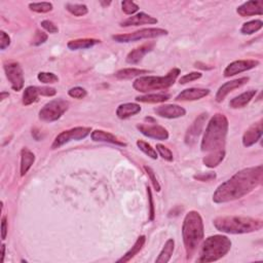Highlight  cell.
Instances as JSON below:
<instances>
[{"label": "cell", "mask_w": 263, "mask_h": 263, "mask_svg": "<svg viewBox=\"0 0 263 263\" xmlns=\"http://www.w3.org/2000/svg\"><path fill=\"white\" fill-rule=\"evenodd\" d=\"M53 3L51 2H33L29 4V8L32 12L38 13V14H45L48 12L53 11Z\"/></svg>", "instance_id": "34"}, {"label": "cell", "mask_w": 263, "mask_h": 263, "mask_svg": "<svg viewBox=\"0 0 263 263\" xmlns=\"http://www.w3.org/2000/svg\"><path fill=\"white\" fill-rule=\"evenodd\" d=\"M262 137V120L253 123L243 136V144L245 147H251Z\"/></svg>", "instance_id": "15"}, {"label": "cell", "mask_w": 263, "mask_h": 263, "mask_svg": "<svg viewBox=\"0 0 263 263\" xmlns=\"http://www.w3.org/2000/svg\"><path fill=\"white\" fill-rule=\"evenodd\" d=\"M137 129L140 131L141 134L148 138L157 139L160 141L169 139V132L167 131V129H164L163 126L160 124H155V122L137 124Z\"/></svg>", "instance_id": "12"}, {"label": "cell", "mask_w": 263, "mask_h": 263, "mask_svg": "<svg viewBox=\"0 0 263 263\" xmlns=\"http://www.w3.org/2000/svg\"><path fill=\"white\" fill-rule=\"evenodd\" d=\"M249 81V77H241V79L235 80V81H227L224 84H222L219 90L217 91L216 94V101L217 102H222L224 99H225V97L231 93L232 91H235L237 89H240L243 85H245L247 82Z\"/></svg>", "instance_id": "16"}, {"label": "cell", "mask_w": 263, "mask_h": 263, "mask_svg": "<svg viewBox=\"0 0 263 263\" xmlns=\"http://www.w3.org/2000/svg\"><path fill=\"white\" fill-rule=\"evenodd\" d=\"M145 242H146V237L145 236H140L138 238V240L136 241V243H134V246L128 252H126L121 259H119L118 262L125 263V262L131 261L142 250V248L145 245Z\"/></svg>", "instance_id": "27"}, {"label": "cell", "mask_w": 263, "mask_h": 263, "mask_svg": "<svg viewBox=\"0 0 263 263\" xmlns=\"http://www.w3.org/2000/svg\"><path fill=\"white\" fill-rule=\"evenodd\" d=\"M157 151L159 152V154L162 158V160L167 161L169 162H171L174 161L173 152L168 147H165L164 145H162V144H157Z\"/></svg>", "instance_id": "37"}, {"label": "cell", "mask_w": 263, "mask_h": 263, "mask_svg": "<svg viewBox=\"0 0 263 263\" xmlns=\"http://www.w3.org/2000/svg\"><path fill=\"white\" fill-rule=\"evenodd\" d=\"M171 98L169 94L159 93V94H147L144 96L136 97V101L141 103H149V104H158L168 101Z\"/></svg>", "instance_id": "26"}, {"label": "cell", "mask_w": 263, "mask_h": 263, "mask_svg": "<svg viewBox=\"0 0 263 263\" xmlns=\"http://www.w3.org/2000/svg\"><path fill=\"white\" fill-rule=\"evenodd\" d=\"M4 256H5V245L2 243L1 246V263L4 261Z\"/></svg>", "instance_id": "47"}, {"label": "cell", "mask_w": 263, "mask_h": 263, "mask_svg": "<svg viewBox=\"0 0 263 263\" xmlns=\"http://www.w3.org/2000/svg\"><path fill=\"white\" fill-rule=\"evenodd\" d=\"M168 30L162 28H145L139 31H135L129 34H118L113 35L112 40L120 43H128L132 41H138L142 40H151V38H158L161 36L168 35Z\"/></svg>", "instance_id": "7"}, {"label": "cell", "mask_w": 263, "mask_h": 263, "mask_svg": "<svg viewBox=\"0 0 263 263\" xmlns=\"http://www.w3.org/2000/svg\"><path fill=\"white\" fill-rule=\"evenodd\" d=\"M155 46L154 42H148L142 44L141 46H138L134 48L132 52H130L126 56V63L131 64V65H136L142 61V59L144 58L145 55H147L148 53H150Z\"/></svg>", "instance_id": "18"}, {"label": "cell", "mask_w": 263, "mask_h": 263, "mask_svg": "<svg viewBox=\"0 0 263 263\" xmlns=\"http://www.w3.org/2000/svg\"><path fill=\"white\" fill-rule=\"evenodd\" d=\"M9 44H11V37L4 31L0 32V50L4 51L6 47L9 46Z\"/></svg>", "instance_id": "43"}, {"label": "cell", "mask_w": 263, "mask_h": 263, "mask_svg": "<svg viewBox=\"0 0 263 263\" xmlns=\"http://www.w3.org/2000/svg\"><path fill=\"white\" fill-rule=\"evenodd\" d=\"M66 9L71 15L75 17H83L87 13H89V8L85 4H80V3H67Z\"/></svg>", "instance_id": "32"}, {"label": "cell", "mask_w": 263, "mask_h": 263, "mask_svg": "<svg viewBox=\"0 0 263 263\" xmlns=\"http://www.w3.org/2000/svg\"><path fill=\"white\" fill-rule=\"evenodd\" d=\"M180 69L173 68L164 76H140L133 82V87L140 93L148 94L153 91L167 90L177 81Z\"/></svg>", "instance_id": "6"}, {"label": "cell", "mask_w": 263, "mask_h": 263, "mask_svg": "<svg viewBox=\"0 0 263 263\" xmlns=\"http://www.w3.org/2000/svg\"><path fill=\"white\" fill-rule=\"evenodd\" d=\"M137 146L142 152H144L146 155H147V157H149L152 160H158V158H159L158 151H157V149H154L149 143L145 142L143 140H138Z\"/></svg>", "instance_id": "33"}, {"label": "cell", "mask_w": 263, "mask_h": 263, "mask_svg": "<svg viewBox=\"0 0 263 263\" xmlns=\"http://www.w3.org/2000/svg\"><path fill=\"white\" fill-rule=\"evenodd\" d=\"M203 237L204 228L201 214L197 211H190L185 216L182 225V239L188 260L196 254Z\"/></svg>", "instance_id": "3"}, {"label": "cell", "mask_w": 263, "mask_h": 263, "mask_svg": "<svg viewBox=\"0 0 263 263\" xmlns=\"http://www.w3.org/2000/svg\"><path fill=\"white\" fill-rule=\"evenodd\" d=\"M7 218L6 216H3L2 217V220H1V239L2 241H4L6 239V236H7Z\"/></svg>", "instance_id": "46"}, {"label": "cell", "mask_w": 263, "mask_h": 263, "mask_svg": "<svg viewBox=\"0 0 263 263\" xmlns=\"http://www.w3.org/2000/svg\"><path fill=\"white\" fill-rule=\"evenodd\" d=\"M121 9L125 15L133 16L139 11V6L134 1H131V0H124L121 2Z\"/></svg>", "instance_id": "36"}, {"label": "cell", "mask_w": 263, "mask_h": 263, "mask_svg": "<svg viewBox=\"0 0 263 263\" xmlns=\"http://www.w3.org/2000/svg\"><path fill=\"white\" fill-rule=\"evenodd\" d=\"M263 27V22L261 20H253L247 23H243L241 28V33L243 35H251L259 31Z\"/></svg>", "instance_id": "31"}, {"label": "cell", "mask_w": 263, "mask_h": 263, "mask_svg": "<svg viewBox=\"0 0 263 263\" xmlns=\"http://www.w3.org/2000/svg\"><path fill=\"white\" fill-rule=\"evenodd\" d=\"M147 189V193H148V202H149V207H150V212H149V220L153 221L154 217H155V210H154V202H153V197H152V192L150 187L146 188Z\"/></svg>", "instance_id": "45"}, {"label": "cell", "mask_w": 263, "mask_h": 263, "mask_svg": "<svg viewBox=\"0 0 263 263\" xmlns=\"http://www.w3.org/2000/svg\"><path fill=\"white\" fill-rule=\"evenodd\" d=\"M231 249V241L222 235L207 238L200 250L198 262H214L225 256Z\"/></svg>", "instance_id": "5"}, {"label": "cell", "mask_w": 263, "mask_h": 263, "mask_svg": "<svg viewBox=\"0 0 263 263\" xmlns=\"http://www.w3.org/2000/svg\"><path fill=\"white\" fill-rule=\"evenodd\" d=\"M259 65V61L257 60H239L230 63L225 69H224V76L225 77H230V76H235L237 74L243 73L245 71H249L253 68H255Z\"/></svg>", "instance_id": "13"}, {"label": "cell", "mask_w": 263, "mask_h": 263, "mask_svg": "<svg viewBox=\"0 0 263 263\" xmlns=\"http://www.w3.org/2000/svg\"><path fill=\"white\" fill-rule=\"evenodd\" d=\"M100 42L101 41L99 40H95V38H81V40H70L67 43V47L71 51L86 50V48H91Z\"/></svg>", "instance_id": "24"}, {"label": "cell", "mask_w": 263, "mask_h": 263, "mask_svg": "<svg viewBox=\"0 0 263 263\" xmlns=\"http://www.w3.org/2000/svg\"><path fill=\"white\" fill-rule=\"evenodd\" d=\"M47 38H48V36L46 33L40 31V30H36L35 35L33 37V40H32V45H34V46L41 45L47 40Z\"/></svg>", "instance_id": "41"}, {"label": "cell", "mask_w": 263, "mask_h": 263, "mask_svg": "<svg viewBox=\"0 0 263 263\" xmlns=\"http://www.w3.org/2000/svg\"><path fill=\"white\" fill-rule=\"evenodd\" d=\"M215 228L229 235H243L258 231L263 227V221L257 218L243 216H221L213 221Z\"/></svg>", "instance_id": "4"}, {"label": "cell", "mask_w": 263, "mask_h": 263, "mask_svg": "<svg viewBox=\"0 0 263 263\" xmlns=\"http://www.w3.org/2000/svg\"><path fill=\"white\" fill-rule=\"evenodd\" d=\"M158 19L151 17L145 13H138L128 19H125L121 23V27H131V26H140V25H153L157 24Z\"/></svg>", "instance_id": "19"}, {"label": "cell", "mask_w": 263, "mask_h": 263, "mask_svg": "<svg viewBox=\"0 0 263 263\" xmlns=\"http://www.w3.org/2000/svg\"><path fill=\"white\" fill-rule=\"evenodd\" d=\"M9 94L6 93V92H1V94H0V99H1V101H3L5 99V97H8Z\"/></svg>", "instance_id": "48"}, {"label": "cell", "mask_w": 263, "mask_h": 263, "mask_svg": "<svg viewBox=\"0 0 263 263\" xmlns=\"http://www.w3.org/2000/svg\"><path fill=\"white\" fill-rule=\"evenodd\" d=\"M41 27L44 29V30L48 33L51 34H55V33H58V31H59V29H58V27L50 20H44L41 22Z\"/></svg>", "instance_id": "42"}, {"label": "cell", "mask_w": 263, "mask_h": 263, "mask_svg": "<svg viewBox=\"0 0 263 263\" xmlns=\"http://www.w3.org/2000/svg\"><path fill=\"white\" fill-rule=\"evenodd\" d=\"M91 138L93 141L95 142H104V143H110L113 145H118V146H121V147H125L126 143L121 142V140H119L118 138L113 136L112 134L105 132L102 130H96L93 131L91 133Z\"/></svg>", "instance_id": "21"}, {"label": "cell", "mask_w": 263, "mask_h": 263, "mask_svg": "<svg viewBox=\"0 0 263 263\" xmlns=\"http://www.w3.org/2000/svg\"><path fill=\"white\" fill-rule=\"evenodd\" d=\"M91 133H92V129L85 128V126H76V128L63 131L55 138L52 144V149L60 148L63 145L69 143L71 141H81L86 138Z\"/></svg>", "instance_id": "9"}, {"label": "cell", "mask_w": 263, "mask_h": 263, "mask_svg": "<svg viewBox=\"0 0 263 263\" xmlns=\"http://www.w3.org/2000/svg\"><path fill=\"white\" fill-rule=\"evenodd\" d=\"M37 79L44 84H52L59 81V77L52 72H40L37 75Z\"/></svg>", "instance_id": "35"}, {"label": "cell", "mask_w": 263, "mask_h": 263, "mask_svg": "<svg viewBox=\"0 0 263 263\" xmlns=\"http://www.w3.org/2000/svg\"><path fill=\"white\" fill-rule=\"evenodd\" d=\"M41 96L40 86H28L23 93V104L29 106L38 101V97Z\"/></svg>", "instance_id": "28"}, {"label": "cell", "mask_w": 263, "mask_h": 263, "mask_svg": "<svg viewBox=\"0 0 263 263\" xmlns=\"http://www.w3.org/2000/svg\"><path fill=\"white\" fill-rule=\"evenodd\" d=\"M202 76V74L201 72H190L188 74L183 75L179 80V82H180V84H186L188 82H192L194 81L200 80Z\"/></svg>", "instance_id": "39"}, {"label": "cell", "mask_w": 263, "mask_h": 263, "mask_svg": "<svg viewBox=\"0 0 263 263\" xmlns=\"http://www.w3.org/2000/svg\"><path fill=\"white\" fill-rule=\"evenodd\" d=\"M144 170H145L146 174L148 175V177H149V179H150V181H151V183L153 185L154 189L157 190L158 192L161 191V185H160V183H159V181L157 179V176H155L154 171L150 167H147V165H144Z\"/></svg>", "instance_id": "40"}, {"label": "cell", "mask_w": 263, "mask_h": 263, "mask_svg": "<svg viewBox=\"0 0 263 263\" xmlns=\"http://www.w3.org/2000/svg\"><path fill=\"white\" fill-rule=\"evenodd\" d=\"M86 91L83 89V87H81V86H75V87H72V89H70L69 91H68V95H69L71 98H74V99H83L84 97L86 96Z\"/></svg>", "instance_id": "38"}, {"label": "cell", "mask_w": 263, "mask_h": 263, "mask_svg": "<svg viewBox=\"0 0 263 263\" xmlns=\"http://www.w3.org/2000/svg\"><path fill=\"white\" fill-rule=\"evenodd\" d=\"M101 4H102L103 6H108V5L111 4V2H110V1H109V2H103V1H101Z\"/></svg>", "instance_id": "49"}, {"label": "cell", "mask_w": 263, "mask_h": 263, "mask_svg": "<svg viewBox=\"0 0 263 263\" xmlns=\"http://www.w3.org/2000/svg\"><path fill=\"white\" fill-rule=\"evenodd\" d=\"M141 111V106L136 103H124L121 104L116 109V116L120 120H126L132 116L138 114Z\"/></svg>", "instance_id": "22"}, {"label": "cell", "mask_w": 263, "mask_h": 263, "mask_svg": "<svg viewBox=\"0 0 263 263\" xmlns=\"http://www.w3.org/2000/svg\"><path fill=\"white\" fill-rule=\"evenodd\" d=\"M149 73L148 70L143 69H137V68H124V69H121L115 73V77L119 80H132L134 77H140L142 74Z\"/></svg>", "instance_id": "30"}, {"label": "cell", "mask_w": 263, "mask_h": 263, "mask_svg": "<svg viewBox=\"0 0 263 263\" xmlns=\"http://www.w3.org/2000/svg\"><path fill=\"white\" fill-rule=\"evenodd\" d=\"M208 119L207 113H202L198 118L194 120L192 124L189 126L186 134H185V144L188 146H193L197 143L199 137L201 136L202 129Z\"/></svg>", "instance_id": "11"}, {"label": "cell", "mask_w": 263, "mask_h": 263, "mask_svg": "<svg viewBox=\"0 0 263 263\" xmlns=\"http://www.w3.org/2000/svg\"><path fill=\"white\" fill-rule=\"evenodd\" d=\"M154 112L157 113V115L161 116V118L169 119V120L179 119L186 114V110H185L183 107L179 105H175V104L162 105L158 107V108H155Z\"/></svg>", "instance_id": "14"}, {"label": "cell", "mask_w": 263, "mask_h": 263, "mask_svg": "<svg viewBox=\"0 0 263 263\" xmlns=\"http://www.w3.org/2000/svg\"><path fill=\"white\" fill-rule=\"evenodd\" d=\"M175 249V241L173 239H169L167 242H165L164 246L162 250L161 251L159 257L155 259V262L157 263H167L171 260L172 255L174 253Z\"/></svg>", "instance_id": "29"}, {"label": "cell", "mask_w": 263, "mask_h": 263, "mask_svg": "<svg viewBox=\"0 0 263 263\" xmlns=\"http://www.w3.org/2000/svg\"><path fill=\"white\" fill-rule=\"evenodd\" d=\"M69 108V102L64 99H55L46 103L40 111V120L45 122H53L62 118Z\"/></svg>", "instance_id": "8"}, {"label": "cell", "mask_w": 263, "mask_h": 263, "mask_svg": "<svg viewBox=\"0 0 263 263\" xmlns=\"http://www.w3.org/2000/svg\"><path fill=\"white\" fill-rule=\"evenodd\" d=\"M228 120L224 114L216 113L210 120L201 143L202 151L207 155H225L226 136L228 133Z\"/></svg>", "instance_id": "2"}, {"label": "cell", "mask_w": 263, "mask_h": 263, "mask_svg": "<svg viewBox=\"0 0 263 263\" xmlns=\"http://www.w3.org/2000/svg\"><path fill=\"white\" fill-rule=\"evenodd\" d=\"M256 91L255 90H251V91H247L245 93H243L241 95H239L236 98H233L230 102H229V106L231 107L232 109H240V108H243V107L247 106L252 99L254 98L256 96Z\"/></svg>", "instance_id": "23"}, {"label": "cell", "mask_w": 263, "mask_h": 263, "mask_svg": "<svg viewBox=\"0 0 263 263\" xmlns=\"http://www.w3.org/2000/svg\"><path fill=\"white\" fill-rule=\"evenodd\" d=\"M4 72L6 75V79L12 85V89L15 92H19L23 89L25 79L23 69L20 63L14 62V61H7L4 63Z\"/></svg>", "instance_id": "10"}, {"label": "cell", "mask_w": 263, "mask_h": 263, "mask_svg": "<svg viewBox=\"0 0 263 263\" xmlns=\"http://www.w3.org/2000/svg\"><path fill=\"white\" fill-rule=\"evenodd\" d=\"M237 13L243 18L256 15L262 16L263 1L262 0H251V1H247L237 8Z\"/></svg>", "instance_id": "17"}, {"label": "cell", "mask_w": 263, "mask_h": 263, "mask_svg": "<svg viewBox=\"0 0 263 263\" xmlns=\"http://www.w3.org/2000/svg\"><path fill=\"white\" fill-rule=\"evenodd\" d=\"M193 178L196 180L202 181V182H207V181H211L213 179L216 178V174L215 173H207V174H199V175H194Z\"/></svg>", "instance_id": "44"}, {"label": "cell", "mask_w": 263, "mask_h": 263, "mask_svg": "<svg viewBox=\"0 0 263 263\" xmlns=\"http://www.w3.org/2000/svg\"><path fill=\"white\" fill-rule=\"evenodd\" d=\"M263 181V167H251L241 170L223 182L213 194V202L225 203L243 198L257 188Z\"/></svg>", "instance_id": "1"}, {"label": "cell", "mask_w": 263, "mask_h": 263, "mask_svg": "<svg viewBox=\"0 0 263 263\" xmlns=\"http://www.w3.org/2000/svg\"><path fill=\"white\" fill-rule=\"evenodd\" d=\"M210 94V90L208 89H198V87H191L182 91L177 97L176 101H197L203 97H207Z\"/></svg>", "instance_id": "20"}, {"label": "cell", "mask_w": 263, "mask_h": 263, "mask_svg": "<svg viewBox=\"0 0 263 263\" xmlns=\"http://www.w3.org/2000/svg\"><path fill=\"white\" fill-rule=\"evenodd\" d=\"M35 162V155L34 153L29 150L28 148H23L21 150V176L24 177L28 173V171L31 169Z\"/></svg>", "instance_id": "25"}]
</instances>
